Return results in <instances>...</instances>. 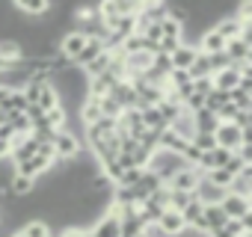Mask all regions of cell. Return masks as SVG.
I'll return each mask as SVG.
<instances>
[{
    "label": "cell",
    "mask_w": 252,
    "mask_h": 237,
    "mask_svg": "<svg viewBox=\"0 0 252 237\" xmlns=\"http://www.w3.org/2000/svg\"><path fill=\"white\" fill-rule=\"evenodd\" d=\"M184 166H187V163H184L178 154L166 151V148H158V151L149 157V163H146V169H149V172H155V175H158L163 184H166V181H169V178H172L178 169H184Z\"/></svg>",
    "instance_id": "1"
},
{
    "label": "cell",
    "mask_w": 252,
    "mask_h": 237,
    "mask_svg": "<svg viewBox=\"0 0 252 237\" xmlns=\"http://www.w3.org/2000/svg\"><path fill=\"white\" fill-rule=\"evenodd\" d=\"M214 143H217L220 148L237 151L243 143H249V146H252V131H240V128H237V125H231V122H220V125H217V131H214Z\"/></svg>",
    "instance_id": "2"
},
{
    "label": "cell",
    "mask_w": 252,
    "mask_h": 237,
    "mask_svg": "<svg viewBox=\"0 0 252 237\" xmlns=\"http://www.w3.org/2000/svg\"><path fill=\"white\" fill-rule=\"evenodd\" d=\"M51 146H54V154H57L60 163L74 160V157L80 154V148H83V143H80L74 134H68V131H57L54 140H51Z\"/></svg>",
    "instance_id": "3"
},
{
    "label": "cell",
    "mask_w": 252,
    "mask_h": 237,
    "mask_svg": "<svg viewBox=\"0 0 252 237\" xmlns=\"http://www.w3.org/2000/svg\"><path fill=\"white\" fill-rule=\"evenodd\" d=\"M205 172L202 169H196V166H184V169H178L163 187H169V190H184V193H193L196 190V184H199V178H202Z\"/></svg>",
    "instance_id": "4"
},
{
    "label": "cell",
    "mask_w": 252,
    "mask_h": 237,
    "mask_svg": "<svg viewBox=\"0 0 252 237\" xmlns=\"http://www.w3.org/2000/svg\"><path fill=\"white\" fill-rule=\"evenodd\" d=\"M220 207H222V213L228 219H240L243 213L252 210V199L249 196H237V193H225L222 202H220Z\"/></svg>",
    "instance_id": "5"
},
{
    "label": "cell",
    "mask_w": 252,
    "mask_h": 237,
    "mask_svg": "<svg viewBox=\"0 0 252 237\" xmlns=\"http://www.w3.org/2000/svg\"><path fill=\"white\" fill-rule=\"evenodd\" d=\"M225 193H228V190H220V187H214V184H211L205 175L199 178V184H196V190H193V196H196L202 205H220Z\"/></svg>",
    "instance_id": "6"
},
{
    "label": "cell",
    "mask_w": 252,
    "mask_h": 237,
    "mask_svg": "<svg viewBox=\"0 0 252 237\" xmlns=\"http://www.w3.org/2000/svg\"><path fill=\"white\" fill-rule=\"evenodd\" d=\"M89 237H122V228H119V216L116 213H104L92 228H89Z\"/></svg>",
    "instance_id": "7"
},
{
    "label": "cell",
    "mask_w": 252,
    "mask_h": 237,
    "mask_svg": "<svg viewBox=\"0 0 252 237\" xmlns=\"http://www.w3.org/2000/svg\"><path fill=\"white\" fill-rule=\"evenodd\" d=\"M243 27H246V24H240L234 15H222L211 30H214L217 36H222L225 42H231V39H240V36H243Z\"/></svg>",
    "instance_id": "8"
},
{
    "label": "cell",
    "mask_w": 252,
    "mask_h": 237,
    "mask_svg": "<svg viewBox=\"0 0 252 237\" xmlns=\"http://www.w3.org/2000/svg\"><path fill=\"white\" fill-rule=\"evenodd\" d=\"M104 51H107V48H104V42H101V39H86V45H83V51H80V54H77V57L71 59V65L83 71V68H86V65H89V62H92L95 57H101Z\"/></svg>",
    "instance_id": "9"
},
{
    "label": "cell",
    "mask_w": 252,
    "mask_h": 237,
    "mask_svg": "<svg viewBox=\"0 0 252 237\" xmlns=\"http://www.w3.org/2000/svg\"><path fill=\"white\" fill-rule=\"evenodd\" d=\"M15 172H18V175H27V178H33V181H39L42 175H48V172H51V163H48L45 157H39V154H33L30 160H24V163H18V166H15Z\"/></svg>",
    "instance_id": "10"
},
{
    "label": "cell",
    "mask_w": 252,
    "mask_h": 237,
    "mask_svg": "<svg viewBox=\"0 0 252 237\" xmlns=\"http://www.w3.org/2000/svg\"><path fill=\"white\" fill-rule=\"evenodd\" d=\"M196 54H199V48H193V45H184V42H181V45L169 54V62H172V68H175V71H187V68L193 65Z\"/></svg>",
    "instance_id": "11"
},
{
    "label": "cell",
    "mask_w": 252,
    "mask_h": 237,
    "mask_svg": "<svg viewBox=\"0 0 252 237\" xmlns=\"http://www.w3.org/2000/svg\"><path fill=\"white\" fill-rule=\"evenodd\" d=\"M158 228H160L166 237H178L187 225H184V219H181L178 210H169V207H166V210L160 213V219H158Z\"/></svg>",
    "instance_id": "12"
},
{
    "label": "cell",
    "mask_w": 252,
    "mask_h": 237,
    "mask_svg": "<svg viewBox=\"0 0 252 237\" xmlns=\"http://www.w3.org/2000/svg\"><path fill=\"white\" fill-rule=\"evenodd\" d=\"M9 193H12V199H27V196L36 193V181L27 178V175L12 172V178H9Z\"/></svg>",
    "instance_id": "13"
},
{
    "label": "cell",
    "mask_w": 252,
    "mask_h": 237,
    "mask_svg": "<svg viewBox=\"0 0 252 237\" xmlns=\"http://www.w3.org/2000/svg\"><path fill=\"white\" fill-rule=\"evenodd\" d=\"M196 48L202 51V54H220V51H225V39L222 36H217L211 27L199 36V42H196Z\"/></svg>",
    "instance_id": "14"
},
{
    "label": "cell",
    "mask_w": 252,
    "mask_h": 237,
    "mask_svg": "<svg viewBox=\"0 0 252 237\" xmlns=\"http://www.w3.org/2000/svg\"><path fill=\"white\" fill-rule=\"evenodd\" d=\"M169 131H172L175 137H181L184 143H190V140L196 137V128H193V116H190V113H181V116L175 118V122L169 125Z\"/></svg>",
    "instance_id": "15"
},
{
    "label": "cell",
    "mask_w": 252,
    "mask_h": 237,
    "mask_svg": "<svg viewBox=\"0 0 252 237\" xmlns=\"http://www.w3.org/2000/svg\"><path fill=\"white\" fill-rule=\"evenodd\" d=\"M12 9L21 12V15H48L51 3H48V0H15Z\"/></svg>",
    "instance_id": "16"
},
{
    "label": "cell",
    "mask_w": 252,
    "mask_h": 237,
    "mask_svg": "<svg viewBox=\"0 0 252 237\" xmlns=\"http://www.w3.org/2000/svg\"><path fill=\"white\" fill-rule=\"evenodd\" d=\"M217 116L211 113V110H199V113H193V128H196V134H214L217 131Z\"/></svg>",
    "instance_id": "17"
},
{
    "label": "cell",
    "mask_w": 252,
    "mask_h": 237,
    "mask_svg": "<svg viewBox=\"0 0 252 237\" xmlns=\"http://www.w3.org/2000/svg\"><path fill=\"white\" fill-rule=\"evenodd\" d=\"M211 83H214V89H220V92H231V89H237L240 74H237L234 68H225V71H217V74L211 77Z\"/></svg>",
    "instance_id": "18"
},
{
    "label": "cell",
    "mask_w": 252,
    "mask_h": 237,
    "mask_svg": "<svg viewBox=\"0 0 252 237\" xmlns=\"http://www.w3.org/2000/svg\"><path fill=\"white\" fill-rule=\"evenodd\" d=\"M202 219H205L208 231H217V228H222V225L228 222V216L222 213V207H220V205H205V210H202Z\"/></svg>",
    "instance_id": "19"
},
{
    "label": "cell",
    "mask_w": 252,
    "mask_h": 237,
    "mask_svg": "<svg viewBox=\"0 0 252 237\" xmlns=\"http://www.w3.org/2000/svg\"><path fill=\"white\" fill-rule=\"evenodd\" d=\"M140 116H143V125H146V131H152V134H163L169 125L160 118V113L155 110V107H146V110H140Z\"/></svg>",
    "instance_id": "20"
},
{
    "label": "cell",
    "mask_w": 252,
    "mask_h": 237,
    "mask_svg": "<svg viewBox=\"0 0 252 237\" xmlns=\"http://www.w3.org/2000/svg\"><path fill=\"white\" fill-rule=\"evenodd\" d=\"M187 74H190V80H202V77H211L214 71H211V59H208V54H196V59H193V65L187 68Z\"/></svg>",
    "instance_id": "21"
},
{
    "label": "cell",
    "mask_w": 252,
    "mask_h": 237,
    "mask_svg": "<svg viewBox=\"0 0 252 237\" xmlns=\"http://www.w3.org/2000/svg\"><path fill=\"white\" fill-rule=\"evenodd\" d=\"M249 187H252V166H246L240 175H234V178H231V187H228V193L249 196Z\"/></svg>",
    "instance_id": "22"
},
{
    "label": "cell",
    "mask_w": 252,
    "mask_h": 237,
    "mask_svg": "<svg viewBox=\"0 0 252 237\" xmlns=\"http://www.w3.org/2000/svg\"><path fill=\"white\" fill-rule=\"evenodd\" d=\"M36 107L42 110V113H48V110H54V107H60V95H57V89L48 83L42 92H39V98H36Z\"/></svg>",
    "instance_id": "23"
},
{
    "label": "cell",
    "mask_w": 252,
    "mask_h": 237,
    "mask_svg": "<svg viewBox=\"0 0 252 237\" xmlns=\"http://www.w3.org/2000/svg\"><path fill=\"white\" fill-rule=\"evenodd\" d=\"M166 190H169V187H166ZM193 199H196L193 193H184V190H169L166 207H169V210H178V213H181V210H184V207H187V205H190Z\"/></svg>",
    "instance_id": "24"
},
{
    "label": "cell",
    "mask_w": 252,
    "mask_h": 237,
    "mask_svg": "<svg viewBox=\"0 0 252 237\" xmlns=\"http://www.w3.org/2000/svg\"><path fill=\"white\" fill-rule=\"evenodd\" d=\"M155 110L160 113V118H163L166 125H172L175 118H178V116L184 113V107H181V104H175V101H166V98H163V101H160V104H158Z\"/></svg>",
    "instance_id": "25"
},
{
    "label": "cell",
    "mask_w": 252,
    "mask_h": 237,
    "mask_svg": "<svg viewBox=\"0 0 252 237\" xmlns=\"http://www.w3.org/2000/svg\"><path fill=\"white\" fill-rule=\"evenodd\" d=\"M107 68H110V51H104L101 57H95V59H92V62L83 68V74H86V80H89V77H98V74H104Z\"/></svg>",
    "instance_id": "26"
},
{
    "label": "cell",
    "mask_w": 252,
    "mask_h": 237,
    "mask_svg": "<svg viewBox=\"0 0 252 237\" xmlns=\"http://www.w3.org/2000/svg\"><path fill=\"white\" fill-rule=\"evenodd\" d=\"M146 196H152V193H158L160 187H163V181L155 175V172H149V169H143V178H140V184H137Z\"/></svg>",
    "instance_id": "27"
},
{
    "label": "cell",
    "mask_w": 252,
    "mask_h": 237,
    "mask_svg": "<svg viewBox=\"0 0 252 237\" xmlns=\"http://www.w3.org/2000/svg\"><path fill=\"white\" fill-rule=\"evenodd\" d=\"M228 101H231L237 110H246V113H252V92H243V89H231V92H228Z\"/></svg>",
    "instance_id": "28"
},
{
    "label": "cell",
    "mask_w": 252,
    "mask_h": 237,
    "mask_svg": "<svg viewBox=\"0 0 252 237\" xmlns=\"http://www.w3.org/2000/svg\"><path fill=\"white\" fill-rule=\"evenodd\" d=\"M205 178L214 184V187H220V190H228L231 187V178L234 175H228L225 169H211V172H205Z\"/></svg>",
    "instance_id": "29"
},
{
    "label": "cell",
    "mask_w": 252,
    "mask_h": 237,
    "mask_svg": "<svg viewBox=\"0 0 252 237\" xmlns=\"http://www.w3.org/2000/svg\"><path fill=\"white\" fill-rule=\"evenodd\" d=\"M21 231H24V237H51V234H54V231H51L42 219H30Z\"/></svg>",
    "instance_id": "30"
},
{
    "label": "cell",
    "mask_w": 252,
    "mask_h": 237,
    "mask_svg": "<svg viewBox=\"0 0 252 237\" xmlns=\"http://www.w3.org/2000/svg\"><path fill=\"white\" fill-rule=\"evenodd\" d=\"M228 101V92H220V89H211L208 95H205V110H211V113H217L222 104Z\"/></svg>",
    "instance_id": "31"
},
{
    "label": "cell",
    "mask_w": 252,
    "mask_h": 237,
    "mask_svg": "<svg viewBox=\"0 0 252 237\" xmlns=\"http://www.w3.org/2000/svg\"><path fill=\"white\" fill-rule=\"evenodd\" d=\"M190 146H193V148H199L202 154H205V151H214V148H217V143H214V134H196V137L190 140Z\"/></svg>",
    "instance_id": "32"
},
{
    "label": "cell",
    "mask_w": 252,
    "mask_h": 237,
    "mask_svg": "<svg viewBox=\"0 0 252 237\" xmlns=\"http://www.w3.org/2000/svg\"><path fill=\"white\" fill-rule=\"evenodd\" d=\"M160 33H163V39H181V24L163 18V21H160Z\"/></svg>",
    "instance_id": "33"
},
{
    "label": "cell",
    "mask_w": 252,
    "mask_h": 237,
    "mask_svg": "<svg viewBox=\"0 0 252 237\" xmlns=\"http://www.w3.org/2000/svg\"><path fill=\"white\" fill-rule=\"evenodd\" d=\"M234 113H237V107H234L231 101H225V104H222V107H220L214 116H217V122H231V118H234Z\"/></svg>",
    "instance_id": "34"
},
{
    "label": "cell",
    "mask_w": 252,
    "mask_h": 237,
    "mask_svg": "<svg viewBox=\"0 0 252 237\" xmlns=\"http://www.w3.org/2000/svg\"><path fill=\"white\" fill-rule=\"evenodd\" d=\"M249 118H252V113H246V110H237V113H234V118H231V125H237L240 131H249Z\"/></svg>",
    "instance_id": "35"
},
{
    "label": "cell",
    "mask_w": 252,
    "mask_h": 237,
    "mask_svg": "<svg viewBox=\"0 0 252 237\" xmlns=\"http://www.w3.org/2000/svg\"><path fill=\"white\" fill-rule=\"evenodd\" d=\"M9 237H24V231H15V234H9Z\"/></svg>",
    "instance_id": "36"
},
{
    "label": "cell",
    "mask_w": 252,
    "mask_h": 237,
    "mask_svg": "<svg viewBox=\"0 0 252 237\" xmlns=\"http://www.w3.org/2000/svg\"><path fill=\"white\" fill-rule=\"evenodd\" d=\"M80 237H89V231H83V234H80Z\"/></svg>",
    "instance_id": "37"
},
{
    "label": "cell",
    "mask_w": 252,
    "mask_h": 237,
    "mask_svg": "<svg viewBox=\"0 0 252 237\" xmlns=\"http://www.w3.org/2000/svg\"><path fill=\"white\" fill-rule=\"evenodd\" d=\"M137 237H143V234H137Z\"/></svg>",
    "instance_id": "38"
}]
</instances>
